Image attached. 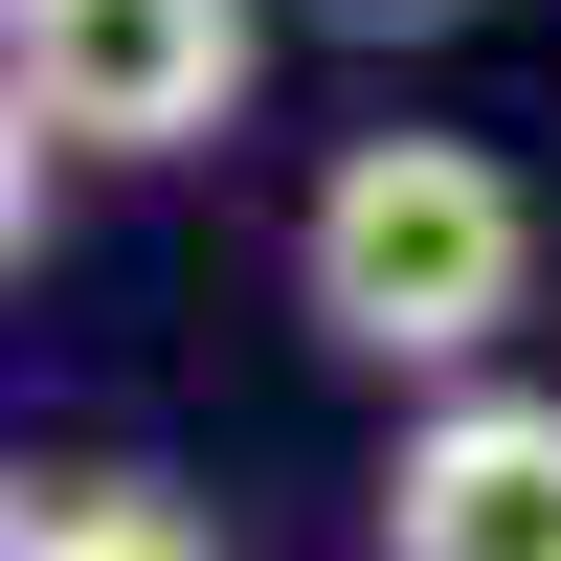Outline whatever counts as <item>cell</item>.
Here are the masks:
<instances>
[{
	"label": "cell",
	"instance_id": "6da1fadb",
	"mask_svg": "<svg viewBox=\"0 0 561 561\" xmlns=\"http://www.w3.org/2000/svg\"><path fill=\"white\" fill-rule=\"evenodd\" d=\"M293 293H314V337L382 359V382H472V359L517 337V293H539V203L472 135H359V158L314 180V225H293Z\"/></svg>",
	"mask_w": 561,
	"mask_h": 561
},
{
	"label": "cell",
	"instance_id": "7a4b0ae2",
	"mask_svg": "<svg viewBox=\"0 0 561 561\" xmlns=\"http://www.w3.org/2000/svg\"><path fill=\"white\" fill-rule=\"evenodd\" d=\"M0 68L68 113V158H203L248 113L270 23L248 0H0Z\"/></svg>",
	"mask_w": 561,
	"mask_h": 561
},
{
	"label": "cell",
	"instance_id": "3957f363",
	"mask_svg": "<svg viewBox=\"0 0 561 561\" xmlns=\"http://www.w3.org/2000/svg\"><path fill=\"white\" fill-rule=\"evenodd\" d=\"M382 561H561V404L539 382H449L382 472Z\"/></svg>",
	"mask_w": 561,
	"mask_h": 561
},
{
	"label": "cell",
	"instance_id": "277c9868",
	"mask_svg": "<svg viewBox=\"0 0 561 561\" xmlns=\"http://www.w3.org/2000/svg\"><path fill=\"white\" fill-rule=\"evenodd\" d=\"M23 561H203V517H180V494H45Z\"/></svg>",
	"mask_w": 561,
	"mask_h": 561
},
{
	"label": "cell",
	"instance_id": "5b68a950",
	"mask_svg": "<svg viewBox=\"0 0 561 561\" xmlns=\"http://www.w3.org/2000/svg\"><path fill=\"white\" fill-rule=\"evenodd\" d=\"M45 158H68V113H45V90H23V68H0V270H23V248H45Z\"/></svg>",
	"mask_w": 561,
	"mask_h": 561
}]
</instances>
